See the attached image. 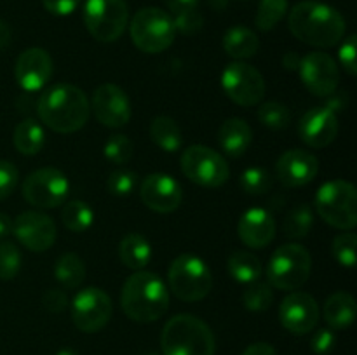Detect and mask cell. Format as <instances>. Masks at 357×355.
Here are the masks:
<instances>
[{"mask_svg": "<svg viewBox=\"0 0 357 355\" xmlns=\"http://www.w3.org/2000/svg\"><path fill=\"white\" fill-rule=\"evenodd\" d=\"M288 26L300 42L312 47H333L344 38L345 19L337 9L316 0L298 2L288 16Z\"/></svg>", "mask_w": 357, "mask_h": 355, "instance_id": "6da1fadb", "label": "cell"}, {"mask_svg": "<svg viewBox=\"0 0 357 355\" xmlns=\"http://www.w3.org/2000/svg\"><path fill=\"white\" fill-rule=\"evenodd\" d=\"M40 122L59 134L80 131L91 117V103L82 89L72 84H58L40 94L37 103Z\"/></svg>", "mask_w": 357, "mask_h": 355, "instance_id": "7a4b0ae2", "label": "cell"}, {"mask_svg": "<svg viewBox=\"0 0 357 355\" xmlns=\"http://www.w3.org/2000/svg\"><path fill=\"white\" fill-rule=\"evenodd\" d=\"M121 306L135 322H155L169 308V291L159 275L138 270L124 282Z\"/></svg>", "mask_w": 357, "mask_h": 355, "instance_id": "3957f363", "label": "cell"}, {"mask_svg": "<svg viewBox=\"0 0 357 355\" xmlns=\"http://www.w3.org/2000/svg\"><path fill=\"white\" fill-rule=\"evenodd\" d=\"M162 355H215L211 327L199 317L180 313L171 317L160 334Z\"/></svg>", "mask_w": 357, "mask_h": 355, "instance_id": "277c9868", "label": "cell"}, {"mask_svg": "<svg viewBox=\"0 0 357 355\" xmlns=\"http://www.w3.org/2000/svg\"><path fill=\"white\" fill-rule=\"evenodd\" d=\"M316 211L324 223L338 230H354L357 225V194L354 184L344 180L324 183L317 190Z\"/></svg>", "mask_w": 357, "mask_h": 355, "instance_id": "5b68a950", "label": "cell"}, {"mask_svg": "<svg viewBox=\"0 0 357 355\" xmlns=\"http://www.w3.org/2000/svg\"><path fill=\"white\" fill-rule=\"evenodd\" d=\"M129 35L136 47L146 54H159L173 45L176 30L173 17L159 7H145L129 23Z\"/></svg>", "mask_w": 357, "mask_h": 355, "instance_id": "8992f818", "label": "cell"}, {"mask_svg": "<svg viewBox=\"0 0 357 355\" xmlns=\"http://www.w3.org/2000/svg\"><path fill=\"white\" fill-rule=\"evenodd\" d=\"M167 284L178 299L195 303L204 299L213 289V275L208 265L195 254H180L171 263Z\"/></svg>", "mask_w": 357, "mask_h": 355, "instance_id": "52a82bcc", "label": "cell"}, {"mask_svg": "<svg viewBox=\"0 0 357 355\" xmlns=\"http://www.w3.org/2000/svg\"><path fill=\"white\" fill-rule=\"evenodd\" d=\"M312 271L310 253L300 244H286L278 247L267 265V278L279 291H296L302 287Z\"/></svg>", "mask_w": 357, "mask_h": 355, "instance_id": "ba28073f", "label": "cell"}, {"mask_svg": "<svg viewBox=\"0 0 357 355\" xmlns=\"http://www.w3.org/2000/svg\"><path fill=\"white\" fill-rule=\"evenodd\" d=\"M129 23V9L124 0H87L84 24L98 42L110 44L121 38Z\"/></svg>", "mask_w": 357, "mask_h": 355, "instance_id": "9c48e42d", "label": "cell"}, {"mask_svg": "<svg viewBox=\"0 0 357 355\" xmlns=\"http://www.w3.org/2000/svg\"><path fill=\"white\" fill-rule=\"evenodd\" d=\"M181 171L192 183L204 188H218L227 183L230 167L222 153L204 145H192L180 159Z\"/></svg>", "mask_w": 357, "mask_h": 355, "instance_id": "30bf717a", "label": "cell"}, {"mask_svg": "<svg viewBox=\"0 0 357 355\" xmlns=\"http://www.w3.org/2000/svg\"><path fill=\"white\" fill-rule=\"evenodd\" d=\"M24 200L38 209H52L65 204L70 183L65 174L54 167H42L28 174L21 188Z\"/></svg>", "mask_w": 357, "mask_h": 355, "instance_id": "8fae6325", "label": "cell"}, {"mask_svg": "<svg viewBox=\"0 0 357 355\" xmlns=\"http://www.w3.org/2000/svg\"><path fill=\"white\" fill-rule=\"evenodd\" d=\"M222 87L230 101L241 106H257L265 96L264 75L246 63H230L222 73Z\"/></svg>", "mask_w": 357, "mask_h": 355, "instance_id": "7c38bea8", "label": "cell"}, {"mask_svg": "<svg viewBox=\"0 0 357 355\" xmlns=\"http://www.w3.org/2000/svg\"><path fill=\"white\" fill-rule=\"evenodd\" d=\"M114 306L103 289L84 287L72 299V320L82 333H98L112 319Z\"/></svg>", "mask_w": 357, "mask_h": 355, "instance_id": "4fadbf2b", "label": "cell"}, {"mask_svg": "<svg viewBox=\"0 0 357 355\" xmlns=\"http://www.w3.org/2000/svg\"><path fill=\"white\" fill-rule=\"evenodd\" d=\"M298 73L303 86L314 96H331L340 84V70L337 61L326 52H309L300 58Z\"/></svg>", "mask_w": 357, "mask_h": 355, "instance_id": "5bb4252c", "label": "cell"}, {"mask_svg": "<svg viewBox=\"0 0 357 355\" xmlns=\"http://www.w3.org/2000/svg\"><path fill=\"white\" fill-rule=\"evenodd\" d=\"M91 110L101 125L110 129L124 127L131 120V103L124 90L115 84H101L93 94Z\"/></svg>", "mask_w": 357, "mask_h": 355, "instance_id": "9a60e30c", "label": "cell"}, {"mask_svg": "<svg viewBox=\"0 0 357 355\" xmlns=\"http://www.w3.org/2000/svg\"><path fill=\"white\" fill-rule=\"evenodd\" d=\"M13 233L28 251L44 253L56 242V225L40 211H24L13 221Z\"/></svg>", "mask_w": 357, "mask_h": 355, "instance_id": "2e32d148", "label": "cell"}, {"mask_svg": "<svg viewBox=\"0 0 357 355\" xmlns=\"http://www.w3.org/2000/svg\"><path fill=\"white\" fill-rule=\"evenodd\" d=\"M279 320L286 331L302 336L316 329L319 322V305L309 292L291 291L279 306Z\"/></svg>", "mask_w": 357, "mask_h": 355, "instance_id": "e0dca14e", "label": "cell"}, {"mask_svg": "<svg viewBox=\"0 0 357 355\" xmlns=\"http://www.w3.org/2000/svg\"><path fill=\"white\" fill-rule=\"evenodd\" d=\"M139 197H142L143 204L152 211L169 214L180 207L181 200H183V191H181L180 183L173 176L155 173L143 180Z\"/></svg>", "mask_w": 357, "mask_h": 355, "instance_id": "ac0fdd59", "label": "cell"}, {"mask_svg": "<svg viewBox=\"0 0 357 355\" xmlns=\"http://www.w3.org/2000/svg\"><path fill=\"white\" fill-rule=\"evenodd\" d=\"M338 129L340 124L337 113L326 106H316L300 118L298 134L307 146L319 150L326 148L337 139Z\"/></svg>", "mask_w": 357, "mask_h": 355, "instance_id": "d6986e66", "label": "cell"}, {"mask_svg": "<svg viewBox=\"0 0 357 355\" xmlns=\"http://www.w3.org/2000/svg\"><path fill=\"white\" fill-rule=\"evenodd\" d=\"M317 173H319V162L316 155L305 150H288L275 162V178L279 183L288 188H298L312 183Z\"/></svg>", "mask_w": 357, "mask_h": 355, "instance_id": "ffe728a7", "label": "cell"}, {"mask_svg": "<svg viewBox=\"0 0 357 355\" xmlns=\"http://www.w3.org/2000/svg\"><path fill=\"white\" fill-rule=\"evenodd\" d=\"M14 75L21 89L28 93L40 90L52 77V58L40 47L26 49L17 56Z\"/></svg>", "mask_w": 357, "mask_h": 355, "instance_id": "44dd1931", "label": "cell"}, {"mask_svg": "<svg viewBox=\"0 0 357 355\" xmlns=\"http://www.w3.org/2000/svg\"><path fill=\"white\" fill-rule=\"evenodd\" d=\"M237 233L244 246L264 249L275 239V219L267 209L251 207L241 216Z\"/></svg>", "mask_w": 357, "mask_h": 355, "instance_id": "7402d4cb", "label": "cell"}, {"mask_svg": "<svg viewBox=\"0 0 357 355\" xmlns=\"http://www.w3.org/2000/svg\"><path fill=\"white\" fill-rule=\"evenodd\" d=\"M253 141L250 124L239 117L227 118L218 129V145L229 157H241L248 152Z\"/></svg>", "mask_w": 357, "mask_h": 355, "instance_id": "603a6c76", "label": "cell"}, {"mask_svg": "<svg viewBox=\"0 0 357 355\" xmlns=\"http://www.w3.org/2000/svg\"><path fill=\"white\" fill-rule=\"evenodd\" d=\"M323 317L328 326L335 331L347 329L356 320V299L349 292L340 291L326 299L323 308Z\"/></svg>", "mask_w": 357, "mask_h": 355, "instance_id": "cb8c5ba5", "label": "cell"}, {"mask_svg": "<svg viewBox=\"0 0 357 355\" xmlns=\"http://www.w3.org/2000/svg\"><path fill=\"white\" fill-rule=\"evenodd\" d=\"M119 258L131 270H143L152 258V246L142 233H128L119 244Z\"/></svg>", "mask_w": 357, "mask_h": 355, "instance_id": "d4e9b609", "label": "cell"}, {"mask_svg": "<svg viewBox=\"0 0 357 355\" xmlns=\"http://www.w3.org/2000/svg\"><path fill=\"white\" fill-rule=\"evenodd\" d=\"M223 49L234 59L253 58L260 49V40L253 30L246 26H232L223 35Z\"/></svg>", "mask_w": 357, "mask_h": 355, "instance_id": "484cf974", "label": "cell"}, {"mask_svg": "<svg viewBox=\"0 0 357 355\" xmlns=\"http://www.w3.org/2000/svg\"><path fill=\"white\" fill-rule=\"evenodd\" d=\"M149 131L152 141L160 150H164V152L174 153L181 148L183 138H181L180 125L176 124L174 118L166 117V115H159V117H155L152 120Z\"/></svg>", "mask_w": 357, "mask_h": 355, "instance_id": "4316f807", "label": "cell"}, {"mask_svg": "<svg viewBox=\"0 0 357 355\" xmlns=\"http://www.w3.org/2000/svg\"><path fill=\"white\" fill-rule=\"evenodd\" d=\"M14 146L23 155H37L45 143V132L33 118L20 122L14 129Z\"/></svg>", "mask_w": 357, "mask_h": 355, "instance_id": "83f0119b", "label": "cell"}, {"mask_svg": "<svg viewBox=\"0 0 357 355\" xmlns=\"http://www.w3.org/2000/svg\"><path fill=\"white\" fill-rule=\"evenodd\" d=\"M227 270L230 277L241 284H253L261 277V263L255 254L248 251H236L227 261Z\"/></svg>", "mask_w": 357, "mask_h": 355, "instance_id": "f1b7e54d", "label": "cell"}, {"mask_svg": "<svg viewBox=\"0 0 357 355\" xmlns=\"http://www.w3.org/2000/svg\"><path fill=\"white\" fill-rule=\"evenodd\" d=\"M54 277L63 287H79L86 278V265H84L82 258L73 253L59 256V260L54 265Z\"/></svg>", "mask_w": 357, "mask_h": 355, "instance_id": "f546056e", "label": "cell"}, {"mask_svg": "<svg viewBox=\"0 0 357 355\" xmlns=\"http://www.w3.org/2000/svg\"><path fill=\"white\" fill-rule=\"evenodd\" d=\"M61 223L73 233H82L94 223V211L84 200H70L63 205Z\"/></svg>", "mask_w": 357, "mask_h": 355, "instance_id": "4dcf8cb0", "label": "cell"}, {"mask_svg": "<svg viewBox=\"0 0 357 355\" xmlns=\"http://www.w3.org/2000/svg\"><path fill=\"white\" fill-rule=\"evenodd\" d=\"M312 209L307 204H300L288 212V216L284 219V225H282V230H284V233L289 239H303V237L309 235V232L312 230Z\"/></svg>", "mask_w": 357, "mask_h": 355, "instance_id": "1f68e13d", "label": "cell"}, {"mask_svg": "<svg viewBox=\"0 0 357 355\" xmlns=\"http://www.w3.org/2000/svg\"><path fill=\"white\" fill-rule=\"evenodd\" d=\"M243 303L250 312H265L274 303V291L268 282L257 281L248 284L246 291L243 292Z\"/></svg>", "mask_w": 357, "mask_h": 355, "instance_id": "d6a6232c", "label": "cell"}, {"mask_svg": "<svg viewBox=\"0 0 357 355\" xmlns=\"http://www.w3.org/2000/svg\"><path fill=\"white\" fill-rule=\"evenodd\" d=\"M286 13H288V0H261L255 23L261 31H271L281 23Z\"/></svg>", "mask_w": 357, "mask_h": 355, "instance_id": "836d02e7", "label": "cell"}, {"mask_svg": "<svg viewBox=\"0 0 357 355\" xmlns=\"http://www.w3.org/2000/svg\"><path fill=\"white\" fill-rule=\"evenodd\" d=\"M258 120L268 129H274V131H281L286 129L291 122V113H289L288 106L279 101H267V103H261L260 108L257 111Z\"/></svg>", "mask_w": 357, "mask_h": 355, "instance_id": "e575fe53", "label": "cell"}, {"mask_svg": "<svg viewBox=\"0 0 357 355\" xmlns=\"http://www.w3.org/2000/svg\"><path fill=\"white\" fill-rule=\"evenodd\" d=\"M356 247H357V237L352 230H347L344 233H338L331 244V251H333L335 260L342 267L352 268L356 265Z\"/></svg>", "mask_w": 357, "mask_h": 355, "instance_id": "d590c367", "label": "cell"}, {"mask_svg": "<svg viewBox=\"0 0 357 355\" xmlns=\"http://www.w3.org/2000/svg\"><path fill=\"white\" fill-rule=\"evenodd\" d=\"M132 152H135L132 141L124 134H112L103 146L105 157L112 164H117V166L129 162L132 157Z\"/></svg>", "mask_w": 357, "mask_h": 355, "instance_id": "8d00e7d4", "label": "cell"}, {"mask_svg": "<svg viewBox=\"0 0 357 355\" xmlns=\"http://www.w3.org/2000/svg\"><path fill=\"white\" fill-rule=\"evenodd\" d=\"M241 188L250 195H264L271 191L272 178L261 167H250L241 174Z\"/></svg>", "mask_w": 357, "mask_h": 355, "instance_id": "74e56055", "label": "cell"}, {"mask_svg": "<svg viewBox=\"0 0 357 355\" xmlns=\"http://www.w3.org/2000/svg\"><path fill=\"white\" fill-rule=\"evenodd\" d=\"M21 270V253L16 244L0 242V281H10Z\"/></svg>", "mask_w": 357, "mask_h": 355, "instance_id": "f35d334b", "label": "cell"}, {"mask_svg": "<svg viewBox=\"0 0 357 355\" xmlns=\"http://www.w3.org/2000/svg\"><path fill=\"white\" fill-rule=\"evenodd\" d=\"M136 183H138L136 173L128 169H117L107 178V190L108 194L115 195V197H126L135 190Z\"/></svg>", "mask_w": 357, "mask_h": 355, "instance_id": "ab89813d", "label": "cell"}, {"mask_svg": "<svg viewBox=\"0 0 357 355\" xmlns=\"http://www.w3.org/2000/svg\"><path fill=\"white\" fill-rule=\"evenodd\" d=\"M171 17H173L174 30L181 31L183 35H195L204 26V17L199 13V9L185 10V13L174 14Z\"/></svg>", "mask_w": 357, "mask_h": 355, "instance_id": "60d3db41", "label": "cell"}, {"mask_svg": "<svg viewBox=\"0 0 357 355\" xmlns=\"http://www.w3.org/2000/svg\"><path fill=\"white\" fill-rule=\"evenodd\" d=\"M17 181H20V173L16 166L7 160H0V200L7 198L16 190Z\"/></svg>", "mask_w": 357, "mask_h": 355, "instance_id": "b9f144b4", "label": "cell"}, {"mask_svg": "<svg viewBox=\"0 0 357 355\" xmlns=\"http://www.w3.org/2000/svg\"><path fill=\"white\" fill-rule=\"evenodd\" d=\"M356 35H351L344 40V44L340 45V51H338V59H340L342 66H344L345 72L349 75L354 77L357 73V59H356Z\"/></svg>", "mask_w": 357, "mask_h": 355, "instance_id": "7bdbcfd3", "label": "cell"}, {"mask_svg": "<svg viewBox=\"0 0 357 355\" xmlns=\"http://www.w3.org/2000/svg\"><path fill=\"white\" fill-rule=\"evenodd\" d=\"M335 343H337V336H335L333 331L319 329L316 334H314L312 341H310V348H312L314 354L326 355L333 350Z\"/></svg>", "mask_w": 357, "mask_h": 355, "instance_id": "ee69618b", "label": "cell"}, {"mask_svg": "<svg viewBox=\"0 0 357 355\" xmlns=\"http://www.w3.org/2000/svg\"><path fill=\"white\" fill-rule=\"evenodd\" d=\"M42 305L45 306L47 312L59 313L68 306V296H66V292L61 291V289H49V291H45L44 296H42Z\"/></svg>", "mask_w": 357, "mask_h": 355, "instance_id": "f6af8a7d", "label": "cell"}, {"mask_svg": "<svg viewBox=\"0 0 357 355\" xmlns=\"http://www.w3.org/2000/svg\"><path fill=\"white\" fill-rule=\"evenodd\" d=\"M42 3L54 16H68L79 7L80 0H42Z\"/></svg>", "mask_w": 357, "mask_h": 355, "instance_id": "bcb514c9", "label": "cell"}, {"mask_svg": "<svg viewBox=\"0 0 357 355\" xmlns=\"http://www.w3.org/2000/svg\"><path fill=\"white\" fill-rule=\"evenodd\" d=\"M167 7H169L171 14H180L185 10L199 9V0H166Z\"/></svg>", "mask_w": 357, "mask_h": 355, "instance_id": "7dc6e473", "label": "cell"}, {"mask_svg": "<svg viewBox=\"0 0 357 355\" xmlns=\"http://www.w3.org/2000/svg\"><path fill=\"white\" fill-rule=\"evenodd\" d=\"M243 355H278V350H275L271 343L260 341V343L250 345V347L243 352Z\"/></svg>", "mask_w": 357, "mask_h": 355, "instance_id": "c3c4849f", "label": "cell"}, {"mask_svg": "<svg viewBox=\"0 0 357 355\" xmlns=\"http://www.w3.org/2000/svg\"><path fill=\"white\" fill-rule=\"evenodd\" d=\"M326 108H330L331 111H340V110H345V106H347V96H345V93H337L335 90L331 96H328V103L324 104Z\"/></svg>", "mask_w": 357, "mask_h": 355, "instance_id": "681fc988", "label": "cell"}, {"mask_svg": "<svg viewBox=\"0 0 357 355\" xmlns=\"http://www.w3.org/2000/svg\"><path fill=\"white\" fill-rule=\"evenodd\" d=\"M10 232H13V219L3 214V212H0V239L9 235Z\"/></svg>", "mask_w": 357, "mask_h": 355, "instance_id": "f907efd6", "label": "cell"}, {"mask_svg": "<svg viewBox=\"0 0 357 355\" xmlns=\"http://www.w3.org/2000/svg\"><path fill=\"white\" fill-rule=\"evenodd\" d=\"M10 44V28L9 24L0 19V51Z\"/></svg>", "mask_w": 357, "mask_h": 355, "instance_id": "816d5d0a", "label": "cell"}, {"mask_svg": "<svg viewBox=\"0 0 357 355\" xmlns=\"http://www.w3.org/2000/svg\"><path fill=\"white\" fill-rule=\"evenodd\" d=\"M284 65H286V68H289V70L298 68L300 58L296 54H293V52H289V54L284 58Z\"/></svg>", "mask_w": 357, "mask_h": 355, "instance_id": "f5cc1de1", "label": "cell"}, {"mask_svg": "<svg viewBox=\"0 0 357 355\" xmlns=\"http://www.w3.org/2000/svg\"><path fill=\"white\" fill-rule=\"evenodd\" d=\"M56 355H79V354H77L73 348H63V350H59Z\"/></svg>", "mask_w": 357, "mask_h": 355, "instance_id": "db71d44e", "label": "cell"}, {"mask_svg": "<svg viewBox=\"0 0 357 355\" xmlns=\"http://www.w3.org/2000/svg\"><path fill=\"white\" fill-rule=\"evenodd\" d=\"M142 355H157V354H142Z\"/></svg>", "mask_w": 357, "mask_h": 355, "instance_id": "11a10c76", "label": "cell"}]
</instances>
